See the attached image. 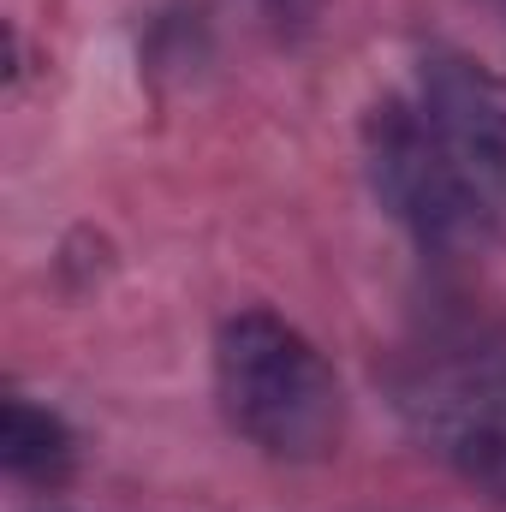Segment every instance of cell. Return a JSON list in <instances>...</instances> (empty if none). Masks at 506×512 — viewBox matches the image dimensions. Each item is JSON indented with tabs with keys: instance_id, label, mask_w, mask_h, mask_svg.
I'll return each instance as SVG.
<instances>
[{
	"instance_id": "2",
	"label": "cell",
	"mask_w": 506,
	"mask_h": 512,
	"mask_svg": "<svg viewBox=\"0 0 506 512\" xmlns=\"http://www.w3.org/2000/svg\"><path fill=\"white\" fill-rule=\"evenodd\" d=\"M387 399L411 441L506 507V328L435 316L387 358Z\"/></svg>"
},
{
	"instance_id": "4",
	"label": "cell",
	"mask_w": 506,
	"mask_h": 512,
	"mask_svg": "<svg viewBox=\"0 0 506 512\" xmlns=\"http://www.w3.org/2000/svg\"><path fill=\"white\" fill-rule=\"evenodd\" d=\"M0 459H6V471L18 483L54 489V483H66V471L78 459V441H72V429H66L60 411L30 405L24 393H12L6 399V417H0Z\"/></svg>"
},
{
	"instance_id": "1",
	"label": "cell",
	"mask_w": 506,
	"mask_h": 512,
	"mask_svg": "<svg viewBox=\"0 0 506 512\" xmlns=\"http://www.w3.org/2000/svg\"><path fill=\"white\" fill-rule=\"evenodd\" d=\"M381 209L435 256L506 245V78L429 42L411 84L364 120Z\"/></svg>"
},
{
	"instance_id": "3",
	"label": "cell",
	"mask_w": 506,
	"mask_h": 512,
	"mask_svg": "<svg viewBox=\"0 0 506 512\" xmlns=\"http://www.w3.org/2000/svg\"><path fill=\"white\" fill-rule=\"evenodd\" d=\"M215 399L233 435L286 465H316L346 435V393L304 328L274 310H239L215 334Z\"/></svg>"
}]
</instances>
